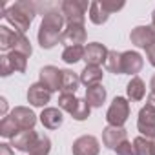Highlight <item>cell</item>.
<instances>
[{
    "label": "cell",
    "instance_id": "6da1fadb",
    "mask_svg": "<svg viewBox=\"0 0 155 155\" xmlns=\"http://www.w3.org/2000/svg\"><path fill=\"white\" fill-rule=\"evenodd\" d=\"M38 9H44V18H42V24L38 28V44L42 49H51L55 48L58 42H60V37H62V26H64V17H62V11H60V6H53V4H38Z\"/></svg>",
    "mask_w": 155,
    "mask_h": 155
},
{
    "label": "cell",
    "instance_id": "7a4b0ae2",
    "mask_svg": "<svg viewBox=\"0 0 155 155\" xmlns=\"http://www.w3.org/2000/svg\"><path fill=\"white\" fill-rule=\"evenodd\" d=\"M37 15H38V4L31 2V0H18V2H15L8 8V11L2 17L15 28V31L26 35V31L29 29V26Z\"/></svg>",
    "mask_w": 155,
    "mask_h": 155
},
{
    "label": "cell",
    "instance_id": "3957f363",
    "mask_svg": "<svg viewBox=\"0 0 155 155\" xmlns=\"http://www.w3.org/2000/svg\"><path fill=\"white\" fill-rule=\"evenodd\" d=\"M91 4H88L86 0H64L60 4V11L62 17L66 20V26L71 24H84L86 18V11Z\"/></svg>",
    "mask_w": 155,
    "mask_h": 155
},
{
    "label": "cell",
    "instance_id": "277c9868",
    "mask_svg": "<svg viewBox=\"0 0 155 155\" xmlns=\"http://www.w3.org/2000/svg\"><path fill=\"white\" fill-rule=\"evenodd\" d=\"M130 117V102L124 97H115L111 106L108 108L106 113V120L108 126H115V128H124L126 120Z\"/></svg>",
    "mask_w": 155,
    "mask_h": 155
},
{
    "label": "cell",
    "instance_id": "5b68a950",
    "mask_svg": "<svg viewBox=\"0 0 155 155\" xmlns=\"http://www.w3.org/2000/svg\"><path fill=\"white\" fill-rule=\"evenodd\" d=\"M28 68V57L18 51H9L0 57V75L8 77L11 73H24Z\"/></svg>",
    "mask_w": 155,
    "mask_h": 155
},
{
    "label": "cell",
    "instance_id": "8992f818",
    "mask_svg": "<svg viewBox=\"0 0 155 155\" xmlns=\"http://www.w3.org/2000/svg\"><path fill=\"white\" fill-rule=\"evenodd\" d=\"M130 40L133 46L148 51L151 46H155V28L153 26H137L131 29Z\"/></svg>",
    "mask_w": 155,
    "mask_h": 155
},
{
    "label": "cell",
    "instance_id": "52a82bcc",
    "mask_svg": "<svg viewBox=\"0 0 155 155\" xmlns=\"http://www.w3.org/2000/svg\"><path fill=\"white\" fill-rule=\"evenodd\" d=\"M86 38H88V31L84 24H71V26H66V29L62 31L60 42L66 48H71V46H82Z\"/></svg>",
    "mask_w": 155,
    "mask_h": 155
},
{
    "label": "cell",
    "instance_id": "ba28073f",
    "mask_svg": "<svg viewBox=\"0 0 155 155\" xmlns=\"http://www.w3.org/2000/svg\"><path fill=\"white\" fill-rule=\"evenodd\" d=\"M38 82L46 90H49L51 93L58 91L60 86H62V69H58L55 66H44L40 69V81Z\"/></svg>",
    "mask_w": 155,
    "mask_h": 155
},
{
    "label": "cell",
    "instance_id": "9c48e42d",
    "mask_svg": "<svg viewBox=\"0 0 155 155\" xmlns=\"http://www.w3.org/2000/svg\"><path fill=\"white\" fill-rule=\"evenodd\" d=\"M110 49H106L104 44L101 42H91L84 48V62L86 66H101L106 62V57H108Z\"/></svg>",
    "mask_w": 155,
    "mask_h": 155
},
{
    "label": "cell",
    "instance_id": "30bf717a",
    "mask_svg": "<svg viewBox=\"0 0 155 155\" xmlns=\"http://www.w3.org/2000/svg\"><path fill=\"white\" fill-rule=\"evenodd\" d=\"M137 128L146 139H155V111L148 106L140 108L139 119H137Z\"/></svg>",
    "mask_w": 155,
    "mask_h": 155
},
{
    "label": "cell",
    "instance_id": "8fae6325",
    "mask_svg": "<svg viewBox=\"0 0 155 155\" xmlns=\"http://www.w3.org/2000/svg\"><path fill=\"white\" fill-rule=\"evenodd\" d=\"M38 133L35 130H20L13 139H11V146L18 151H24V153H31L35 142L38 140Z\"/></svg>",
    "mask_w": 155,
    "mask_h": 155
},
{
    "label": "cell",
    "instance_id": "7c38bea8",
    "mask_svg": "<svg viewBox=\"0 0 155 155\" xmlns=\"http://www.w3.org/2000/svg\"><path fill=\"white\" fill-rule=\"evenodd\" d=\"M101 144L93 135H82L73 142V155H99Z\"/></svg>",
    "mask_w": 155,
    "mask_h": 155
},
{
    "label": "cell",
    "instance_id": "4fadbf2b",
    "mask_svg": "<svg viewBox=\"0 0 155 155\" xmlns=\"http://www.w3.org/2000/svg\"><path fill=\"white\" fill-rule=\"evenodd\" d=\"M51 101V91L46 90L40 82H35L28 90V102L35 108H44Z\"/></svg>",
    "mask_w": 155,
    "mask_h": 155
},
{
    "label": "cell",
    "instance_id": "5bb4252c",
    "mask_svg": "<svg viewBox=\"0 0 155 155\" xmlns=\"http://www.w3.org/2000/svg\"><path fill=\"white\" fill-rule=\"evenodd\" d=\"M9 115L13 117V120L17 122V126L20 130H33L37 124V115L26 106H17Z\"/></svg>",
    "mask_w": 155,
    "mask_h": 155
},
{
    "label": "cell",
    "instance_id": "9a60e30c",
    "mask_svg": "<svg viewBox=\"0 0 155 155\" xmlns=\"http://www.w3.org/2000/svg\"><path fill=\"white\" fill-rule=\"evenodd\" d=\"M128 140V133L124 128H115V126H106L102 130V142L106 148L115 150L120 142Z\"/></svg>",
    "mask_w": 155,
    "mask_h": 155
},
{
    "label": "cell",
    "instance_id": "2e32d148",
    "mask_svg": "<svg viewBox=\"0 0 155 155\" xmlns=\"http://www.w3.org/2000/svg\"><path fill=\"white\" fill-rule=\"evenodd\" d=\"M144 58L137 51H124L122 53V75H135L142 69Z\"/></svg>",
    "mask_w": 155,
    "mask_h": 155
},
{
    "label": "cell",
    "instance_id": "e0dca14e",
    "mask_svg": "<svg viewBox=\"0 0 155 155\" xmlns=\"http://www.w3.org/2000/svg\"><path fill=\"white\" fill-rule=\"evenodd\" d=\"M40 122L48 130H58L64 122L62 111L58 108H44L42 113H40Z\"/></svg>",
    "mask_w": 155,
    "mask_h": 155
},
{
    "label": "cell",
    "instance_id": "ac0fdd59",
    "mask_svg": "<svg viewBox=\"0 0 155 155\" xmlns=\"http://www.w3.org/2000/svg\"><path fill=\"white\" fill-rule=\"evenodd\" d=\"M126 95L133 102H139V101H142L146 97V84H144V81L140 77H131V81L126 86Z\"/></svg>",
    "mask_w": 155,
    "mask_h": 155
},
{
    "label": "cell",
    "instance_id": "d6986e66",
    "mask_svg": "<svg viewBox=\"0 0 155 155\" xmlns=\"http://www.w3.org/2000/svg\"><path fill=\"white\" fill-rule=\"evenodd\" d=\"M22 33L9 29L8 26H0V49L2 51H13Z\"/></svg>",
    "mask_w": 155,
    "mask_h": 155
},
{
    "label": "cell",
    "instance_id": "ffe728a7",
    "mask_svg": "<svg viewBox=\"0 0 155 155\" xmlns=\"http://www.w3.org/2000/svg\"><path fill=\"white\" fill-rule=\"evenodd\" d=\"M81 84V77L73 73L71 69H62V86H60V93H69L75 95V91L79 90Z\"/></svg>",
    "mask_w": 155,
    "mask_h": 155
},
{
    "label": "cell",
    "instance_id": "44dd1931",
    "mask_svg": "<svg viewBox=\"0 0 155 155\" xmlns=\"http://www.w3.org/2000/svg\"><path fill=\"white\" fill-rule=\"evenodd\" d=\"M102 69H101V66H86L82 71H81V82L84 84V86H97V84H101V81H102Z\"/></svg>",
    "mask_w": 155,
    "mask_h": 155
},
{
    "label": "cell",
    "instance_id": "7402d4cb",
    "mask_svg": "<svg viewBox=\"0 0 155 155\" xmlns=\"http://www.w3.org/2000/svg\"><path fill=\"white\" fill-rule=\"evenodd\" d=\"M84 99L88 101V104L91 108H101L104 104V101H106V90H104V86L97 84V86L86 88V97Z\"/></svg>",
    "mask_w": 155,
    "mask_h": 155
},
{
    "label": "cell",
    "instance_id": "603a6c76",
    "mask_svg": "<svg viewBox=\"0 0 155 155\" xmlns=\"http://www.w3.org/2000/svg\"><path fill=\"white\" fill-rule=\"evenodd\" d=\"M108 18H110V13L102 8L101 0L99 2H91V6H90V20L95 26H102V24L108 22Z\"/></svg>",
    "mask_w": 155,
    "mask_h": 155
},
{
    "label": "cell",
    "instance_id": "cb8c5ba5",
    "mask_svg": "<svg viewBox=\"0 0 155 155\" xmlns=\"http://www.w3.org/2000/svg\"><path fill=\"white\" fill-rule=\"evenodd\" d=\"M104 68L110 71V73H115V75H122V53L111 49L106 57V62H104Z\"/></svg>",
    "mask_w": 155,
    "mask_h": 155
},
{
    "label": "cell",
    "instance_id": "d4e9b609",
    "mask_svg": "<svg viewBox=\"0 0 155 155\" xmlns=\"http://www.w3.org/2000/svg\"><path fill=\"white\" fill-rule=\"evenodd\" d=\"M82 58H84V46H71V48H64L62 51V60L66 64H77Z\"/></svg>",
    "mask_w": 155,
    "mask_h": 155
},
{
    "label": "cell",
    "instance_id": "484cf974",
    "mask_svg": "<svg viewBox=\"0 0 155 155\" xmlns=\"http://www.w3.org/2000/svg\"><path fill=\"white\" fill-rule=\"evenodd\" d=\"M20 131V128L17 126V122L13 120L11 115H6L2 120H0V135L6 139H13L17 133Z\"/></svg>",
    "mask_w": 155,
    "mask_h": 155
},
{
    "label": "cell",
    "instance_id": "4316f807",
    "mask_svg": "<svg viewBox=\"0 0 155 155\" xmlns=\"http://www.w3.org/2000/svg\"><path fill=\"white\" fill-rule=\"evenodd\" d=\"M133 148L135 155H153V140L146 137H137L133 139Z\"/></svg>",
    "mask_w": 155,
    "mask_h": 155
},
{
    "label": "cell",
    "instance_id": "83f0119b",
    "mask_svg": "<svg viewBox=\"0 0 155 155\" xmlns=\"http://www.w3.org/2000/svg\"><path fill=\"white\" fill-rule=\"evenodd\" d=\"M77 104H79V97H75V95H69V93H60L58 97V108L68 111L69 115L75 111Z\"/></svg>",
    "mask_w": 155,
    "mask_h": 155
},
{
    "label": "cell",
    "instance_id": "f1b7e54d",
    "mask_svg": "<svg viewBox=\"0 0 155 155\" xmlns=\"http://www.w3.org/2000/svg\"><path fill=\"white\" fill-rule=\"evenodd\" d=\"M90 113H91V106L88 104V101L86 99H79V104H77L75 111L71 113V117L81 122V120H86L90 117Z\"/></svg>",
    "mask_w": 155,
    "mask_h": 155
},
{
    "label": "cell",
    "instance_id": "f546056e",
    "mask_svg": "<svg viewBox=\"0 0 155 155\" xmlns=\"http://www.w3.org/2000/svg\"><path fill=\"white\" fill-rule=\"evenodd\" d=\"M49 151H51V140L48 137H38L29 155H49Z\"/></svg>",
    "mask_w": 155,
    "mask_h": 155
},
{
    "label": "cell",
    "instance_id": "4dcf8cb0",
    "mask_svg": "<svg viewBox=\"0 0 155 155\" xmlns=\"http://www.w3.org/2000/svg\"><path fill=\"white\" fill-rule=\"evenodd\" d=\"M13 51H18V53H22V55H26V57H31L33 48H31L29 38H28L26 35H20V38H18V42H17V46H15Z\"/></svg>",
    "mask_w": 155,
    "mask_h": 155
},
{
    "label": "cell",
    "instance_id": "1f68e13d",
    "mask_svg": "<svg viewBox=\"0 0 155 155\" xmlns=\"http://www.w3.org/2000/svg\"><path fill=\"white\" fill-rule=\"evenodd\" d=\"M101 4H102V8L111 15V13H117V11H120L126 4L124 2H113V0H101Z\"/></svg>",
    "mask_w": 155,
    "mask_h": 155
},
{
    "label": "cell",
    "instance_id": "d6a6232c",
    "mask_svg": "<svg viewBox=\"0 0 155 155\" xmlns=\"http://www.w3.org/2000/svg\"><path fill=\"white\" fill-rule=\"evenodd\" d=\"M115 153H117V155H135L133 142H130V140H124V142H120V144L115 148Z\"/></svg>",
    "mask_w": 155,
    "mask_h": 155
},
{
    "label": "cell",
    "instance_id": "836d02e7",
    "mask_svg": "<svg viewBox=\"0 0 155 155\" xmlns=\"http://www.w3.org/2000/svg\"><path fill=\"white\" fill-rule=\"evenodd\" d=\"M0 153L2 155H15V151H13V148H11V144H0Z\"/></svg>",
    "mask_w": 155,
    "mask_h": 155
},
{
    "label": "cell",
    "instance_id": "e575fe53",
    "mask_svg": "<svg viewBox=\"0 0 155 155\" xmlns=\"http://www.w3.org/2000/svg\"><path fill=\"white\" fill-rule=\"evenodd\" d=\"M146 57H148V62L155 68V46H151V48L146 51Z\"/></svg>",
    "mask_w": 155,
    "mask_h": 155
},
{
    "label": "cell",
    "instance_id": "d590c367",
    "mask_svg": "<svg viewBox=\"0 0 155 155\" xmlns=\"http://www.w3.org/2000/svg\"><path fill=\"white\" fill-rule=\"evenodd\" d=\"M146 106L151 108V110L155 111V91H151V93L148 95V99H146Z\"/></svg>",
    "mask_w": 155,
    "mask_h": 155
},
{
    "label": "cell",
    "instance_id": "8d00e7d4",
    "mask_svg": "<svg viewBox=\"0 0 155 155\" xmlns=\"http://www.w3.org/2000/svg\"><path fill=\"white\" fill-rule=\"evenodd\" d=\"M0 110H2V115L6 117V111H8V101L2 97V99H0Z\"/></svg>",
    "mask_w": 155,
    "mask_h": 155
},
{
    "label": "cell",
    "instance_id": "74e56055",
    "mask_svg": "<svg viewBox=\"0 0 155 155\" xmlns=\"http://www.w3.org/2000/svg\"><path fill=\"white\" fill-rule=\"evenodd\" d=\"M150 88H151V91H155V75L151 77V82H150Z\"/></svg>",
    "mask_w": 155,
    "mask_h": 155
},
{
    "label": "cell",
    "instance_id": "f35d334b",
    "mask_svg": "<svg viewBox=\"0 0 155 155\" xmlns=\"http://www.w3.org/2000/svg\"><path fill=\"white\" fill-rule=\"evenodd\" d=\"M151 26H155V9H153V13H151Z\"/></svg>",
    "mask_w": 155,
    "mask_h": 155
},
{
    "label": "cell",
    "instance_id": "ab89813d",
    "mask_svg": "<svg viewBox=\"0 0 155 155\" xmlns=\"http://www.w3.org/2000/svg\"><path fill=\"white\" fill-rule=\"evenodd\" d=\"M153 140V155H155V139H151Z\"/></svg>",
    "mask_w": 155,
    "mask_h": 155
}]
</instances>
